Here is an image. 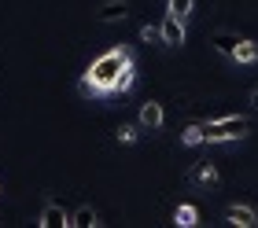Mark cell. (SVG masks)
Here are the masks:
<instances>
[{"mask_svg": "<svg viewBox=\"0 0 258 228\" xmlns=\"http://www.w3.org/2000/svg\"><path fill=\"white\" fill-rule=\"evenodd\" d=\"M232 59H240V63H254V59H258V44L240 41V48H236V55H232Z\"/></svg>", "mask_w": 258, "mask_h": 228, "instance_id": "cell-11", "label": "cell"}, {"mask_svg": "<svg viewBox=\"0 0 258 228\" xmlns=\"http://www.w3.org/2000/svg\"><path fill=\"white\" fill-rule=\"evenodd\" d=\"M192 181H196V184H214V181H218L214 166H210V162H199L196 170H192Z\"/></svg>", "mask_w": 258, "mask_h": 228, "instance_id": "cell-9", "label": "cell"}, {"mask_svg": "<svg viewBox=\"0 0 258 228\" xmlns=\"http://www.w3.org/2000/svg\"><path fill=\"white\" fill-rule=\"evenodd\" d=\"M159 33H162V44L181 48V44H184V19H177V15H166V19L159 22Z\"/></svg>", "mask_w": 258, "mask_h": 228, "instance_id": "cell-3", "label": "cell"}, {"mask_svg": "<svg viewBox=\"0 0 258 228\" xmlns=\"http://www.w3.org/2000/svg\"><path fill=\"white\" fill-rule=\"evenodd\" d=\"M70 224H74V228H92V224H96V213H92L89 206H81L74 217H70Z\"/></svg>", "mask_w": 258, "mask_h": 228, "instance_id": "cell-12", "label": "cell"}, {"mask_svg": "<svg viewBox=\"0 0 258 228\" xmlns=\"http://www.w3.org/2000/svg\"><path fill=\"white\" fill-rule=\"evenodd\" d=\"M144 41H162V33H159V26H144Z\"/></svg>", "mask_w": 258, "mask_h": 228, "instance_id": "cell-16", "label": "cell"}, {"mask_svg": "<svg viewBox=\"0 0 258 228\" xmlns=\"http://www.w3.org/2000/svg\"><path fill=\"white\" fill-rule=\"evenodd\" d=\"M125 15H129V4H125V0H107V4L96 11L100 22H118V19H125Z\"/></svg>", "mask_w": 258, "mask_h": 228, "instance_id": "cell-4", "label": "cell"}, {"mask_svg": "<svg viewBox=\"0 0 258 228\" xmlns=\"http://www.w3.org/2000/svg\"><path fill=\"white\" fill-rule=\"evenodd\" d=\"M129 63V55L122 52V48H111V52H103L96 63L89 66V74L85 81H81V92H103V96H111L114 92V78L122 74V66Z\"/></svg>", "mask_w": 258, "mask_h": 228, "instance_id": "cell-1", "label": "cell"}, {"mask_svg": "<svg viewBox=\"0 0 258 228\" xmlns=\"http://www.w3.org/2000/svg\"><path fill=\"white\" fill-rule=\"evenodd\" d=\"M192 8H196V0H170V15H177V19H188Z\"/></svg>", "mask_w": 258, "mask_h": 228, "instance_id": "cell-13", "label": "cell"}, {"mask_svg": "<svg viewBox=\"0 0 258 228\" xmlns=\"http://www.w3.org/2000/svg\"><path fill=\"white\" fill-rule=\"evenodd\" d=\"M251 103H254V107H258V92H254V96H251Z\"/></svg>", "mask_w": 258, "mask_h": 228, "instance_id": "cell-18", "label": "cell"}, {"mask_svg": "<svg viewBox=\"0 0 258 228\" xmlns=\"http://www.w3.org/2000/svg\"><path fill=\"white\" fill-rule=\"evenodd\" d=\"M184 143H203V125H192L188 133H184Z\"/></svg>", "mask_w": 258, "mask_h": 228, "instance_id": "cell-15", "label": "cell"}, {"mask_svg": "<svg viewBox=\"0 0 258 228\" xmlns=\"http://www.w3.org/2000/svg\"><path fill=\"white\" fill-rule=\"evenodd\" d=\"M140 125H144V129H159L162 125V107L155 100H148L144 107H140Z\"/></svg>", "mask_w": 258, "mask_h": 228, "instance_id": "cell-6", "label": "cell"}, {"mask_svg": "<svg viewBox=\"0 0 258 228\" xmlns=\"http://www.w3.org/2000/svg\"><path fill=\"white\" fill-rule=\"evenodd\" d=\"M133 136H137V133H133V129H129V125H122V129H118V140H122V143H129Z\"/></svg>", "mask_w": 258, "mask_h": 228, "instance_id": "cell-17", "label": "cell"}, {"mask_svg": "<svg viewBox=\"0 0 258 228\" xmlns=\"http://www.w3.org/2000/svg\"><path fill=\"white\" fill-rule=\"evenodd\" d=\"M229 224H240V228L258 224L254 221V210H247V206H229Z\"/></svg>", "mask_w": 258, "mask_h": 228, "instance_id": "cell-8", "label": "cell"}, {"mask_svg": "<svg viewBox=\"0 0 258 228\" xmlns=\"http://www.w3.org/2000/svg\"><path fill=\"white\" fill-rule=\"evenodd\" d=\"M133 74H137L133 63H125V66H122V74L114 78V92H129V89H133Z\"/></svg>", "mask_w": 258, "mask_h": 228, "instance_id": "cell-10", "label": "cell"}, {"mask_svg": "<svg viewBox=\"0 0 258 228\" xmlns=\"http://www.w3.org/2000/svg\"><path fill=\"white\" fill-rule=\"evenodd\" d=\"M41 224H44V228H63V224H70V217H67L59 206H55V202H48V206H44V213H41Z\"/></svg>", "mask_w": 258, "mask_h": 228, "instance_id": "cell-7", "label": "cell"}, {"mask_svg": "<svg viewBox=\"0 0 258 228\" xmlns=\"http://www.w3.org/2000/svg\"><path fill=\"white\" fill-rule=\"evenodd\" d=\"M177 224H184V228L196 224V210H192V206H181V210H177Z\"/></svg>", "mask_w": 258, "mask_h": 228, "instance_id": "cell-14", "label": "cell"}, {"mask_svg": "<svg viewBox=\"0 0 258 228\" xmlns=\"http://www.w3.org/2000/svg\"><path fill=\"white\" fill-rule=\"evenodd\" d=\"M240 33H214V37H210V44L218 48L221 55H236V48H240Z\"/></svg>", "mask_w": 258, "mask_h": 228, "instance_id": "cell-5", "label": "cell"}, {"mask_svg": "<svg viewBox=\"0 0 258 228\" xmlns=\"http://www.w3.org/2000/svg\"><path fill=\"white\" fill-rule=\"evenodd\" d=\"M247 136V118H218V122L203 125V143H225V140H240Z\"/></svg>", "mask_w": 258, "mask_h": 228, "instance_id": "cell-2", "label": "cell"}]
</instances>
